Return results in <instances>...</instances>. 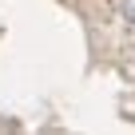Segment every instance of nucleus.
<instances>
[{
    "label": "nucleus",
    "mask_w": 135,
    "mask_h": 135,
    "mask_svg": "<svg viewBox=\"0 0 135 135\" xmlns=\"http://www.w3.org/2000/svg\"><path fill=\"white\" fill-rule=\"evenodd\" d=\"M119 12H123V16L135 24V0H119Z\"/></svg>",
    "instance_id": "1"
}]
</instances>
